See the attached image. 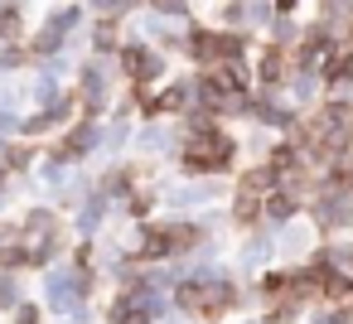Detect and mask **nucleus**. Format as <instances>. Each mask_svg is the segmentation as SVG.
<instances>
[{
	"label": "nucleus",
	"instance_id": "1",
	"mask_svg": "<svg viewBox=\"0 0 353 324\" xmlns=\"http://www.w3.org/2000/svg\"><path fill=\"white\" fill-rule=\"evenodd\" d=\"M228 155H232V145H228V136H218V131H199V136H189V145H184V165H189L194 174L223 170Z\"/></svg>",
	"mask_w": 353,
	"mask_h": 324
},
{
	"label": "nucleus",
	"instance_id": "2",
	"mask_svg": "<svg viewBox=\"0 0 353 324\" xmlns=\"http://www.w3.org/2000/svg\"><path fill=\"white\" fill-rule=\"evenodd\" d=\"M189 314H203V319H218L228 305H232V290L228 285H213V281H184L179 295H174Z\"/></svg>",
	"mask_w": 353,
	"mask_h": 324
},
{
	"label": "nucleus",
	"instance_id": "3",
	"mask_svg": "<svg viewBox=\"0 0 353 324\" xmlns=\"http://www.w3.org/2000/svg\"><path fill=\"white\" fill-rule=\"evenodd\" d=\"M194 242H199V227H184V223L150 227L145 232V256H174V252H189Z\"/></svg>",
	"mask_w": 353,
	"mask_h": 324
},
{
	"label": "nucleus",
	"instance_id": "4",
	"mask_svg": "<svg viewBox=\"0 0 353 324\" xmlns=\"http://www.w3.org/2000/svg\"><path fill=\"white\" fill-rule=\"evenodd\" d=\"M194 54H203L208 63H232V54H237V39H228V34H194Z\"/></svg>",
	"mask_w": 353,
	"mask_h": 324
},
{
	"label": "nucleus",
	"instance_id": "5",
	"mask_svg": "<svg viewBox=\"0 0 353 324\" xmlns=\"http://www.w3.org/2000/svg\"><path fill=\"white\" fill-rule=\"evenodd\" d=\"M117 324H150V305H145V300H136V295L117 300Z\"/></svg>",
	"mask_w": 353,
	"mask_h": 324
},
{
	"label": "nucleus",
	"instance_id": "6",
	"mask_svg": "<svg viewBox=\"0 0 353 324\" xmlns=\"http://www.w3.org/2000/svg\"><path fill=\"white\" fill-rule=\"evenodd\" d=\"M121 59H126V73H131V78H145V73H155V63H150L141 49H126Z\"/></svg>",
	"mask_w": 353,
	"mask_h": 324
},
{
	"label": "nucleus",
	"instance_id": "7",
	"mask_svg": "<svg viewBox=\"0 0 353 324\" xmlns=\"http://www.w3.org/2000/svg\"><path fill=\"white\" fill-rule=\"evenodd\" d=\"M261 78H266V83L281 78V54H276V49H266V59H261Z\"/></svg>",
	"mask_w": 353,
	"mask_h": 324
},
{
	"label": "nucleus",
	"instance_id": "8",
	"mask_svg": "<svg viewBox=\"0 0 353 324\" xmlns=\"http://www.w3.org/2000/svg\"><path fill=\"white\" fill-rule=\"evenodd\" d=\"M15 324H39V314H34V310H20V319H15Z\"/></svg>",
	"mask_w": 353,
	"mask_h": 324
},
{
	"label": "nucleus",
	"instance_id": "9",
	"mask_svg": "<svg viewBox=\"0 0 353 324\" xmlns=\"http://www.w3.org/2000/svg\"><path fill=\"white\" fill-rule=\"evenodd\" d=\"M290 6H295V0H281V10H290Z\"/></svg>",
	"mask_w": 353,
	"mask_h": 324
}]
</instances>
